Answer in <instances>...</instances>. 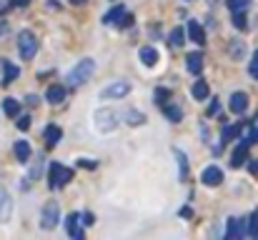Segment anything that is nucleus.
<instances>
[{
    "label": "nucleus",
    "instance_id": "obj_17",
    "mask_svg": "<svg viewBox=\"0 0 258 240\" xmlns=\"http://www.w3.org/2000/svg\"><path fill=\"white\" fill-rule=\"evenodd\" d=\"M186 68H188L193 75H198V73L203 70V55H201V53H188V55H186Z\"/></svg>",
    "mask_w": 258,
    "mask_h": 240
},
{
    "label": "nucleus",
    "instance_id": "obj_9",
    "mask_svg": "<svg viewBox=\"0 0 258 240\" xmlns=\"http://www.w3.org/2000/svg\"><path fill=\"white\" fill-rule=\"evenodd\" d=\"M201 180L206 183V185H220V183H223V170H220L218 165H208L203 173H201Z\"/></svg>",
    "mask_w": 258,
    "mask_h": 240
},
{
    "label": "nucleus",
    "instance_id": "obj_27",
    "mask_svg": "<svg viewBox=\"0 0 258 240\" xmlns=\"http://www.w3.org/2000/svg\"><path fill=\"white\" fill-rule=\"evenodd\" d=\"M238 133H241V128H238V125H226V128H223V135H220V138H223V143H231Z\"/></svg>",
    "mask_w": 258,
    "mask_h": 240
},
{
    "label": "nucleus",
    "instance_id": "obj_25",
    "mask_svg": "<svg viewBox=\"0 0 258 240\" xmlns=\"http://www.w3.org/2000/svg\"><path fill=\"white\" fill-rule=\"evenodd\" d=\"M163 115L171 120V123H180L183 110H180V108H175V105H163Z\"/></svg>",
    "mask_w": 258,
    "mask_h": 240
},
{
    "label": "nucleus",
    "instance_id": "obj_29",
    "mask_svg": "<svg viewBox=\"0 0 258 240\" xmlns=\"http://www.w3.org/2000/svg\"><path fill=\"white\" fill-rule=\"evenodd\" d=\"M128 123L130 125H143L145 123V115L138 113V110H128Z\"/></svg>",
    "mask_w": 258,
    "mask_h": 240
},
{
    "label": "nucleus",
    "instance_id": "obj_14",
    "mask_svg": "<svg viewBox=\"0 0 258 240\" xmlns=\"http://www.w3.org/2000/svg\"><path fill=\"white\" fill-rule=\"evenodd\" d=\"M15 160H18V163H28V160H30V143L28 140H15Z\"/></svg>",
    "mask_w": 258,
    "mask_h": 240
},
{
    "label": "nucleus",
    "instance_id": "obj_40",
    "mask_svg": "<svg viewBox=\"0 0 258 240\" xmlns=\"http://www.w3.org/2000/svg\"><path fill=\"white\" fill-rule=\"evenodd\" d=\"M248 73H251L253 78H258V63H251V68H248Z\"/></svg>",
    "mask_w": 258,
    "mask_h": 240
},
{
    "label": "nucleus",
    "instance_id": "obj_18",
    "mask_svg": "<svg viewBox=\"0 0 258 240\" xmlns=\"http://www.w3.org/2000/svg\"><path fill=\"white\" fill-rule=\"evenodd\" d=\"M45 100L53 103V105L63 103V100H65V88H63V85H50V88L45 90Z\"/></svg>",
    "mask_w": 258,
    "mask_h": 240
},
{
    "label": "nucleus",
    "instance_id": "obj_43",
    "mask_svg": "<svg viewBox=\"0 0 258 240\" xmlns=\"http://www.w3.org/2000/svg\"><path fill=\"white\" fill-rule=\"evenodd\" d=\"M251 63H258V50L253 53V60H251Z\"/></svg>",
    "mask_w": 258,
    "mask_h": 240
},
{
    "label": "nucleus",
    "instance_id": "obj_39",
    "mask_svg": "<svg viewBox=\"0 0 258 240\" xmlns=\"http://www.w3.org/2000/svg\"><path fill=\"white\" fill-rule=\"evenodd\" d=\"M251 160V158H248ZM248 170L251 173H258V160H251V163H248Z\"/></svg>",
    "mask_w": 258,
    "mask_h": 240
},
{
    "label": "nucleus",
    "instance_id": "obj_38",
    "mask_svg": "<svg viewBox=\"0 0 258 240\" xmlns=\"http://www.w3.org/2000/svg\"><path fill=\"white\" fill-rule=\"evenodd\" d=\"M81 165H83V168H90V170L95 168V163H93V160H88V158H83V160H81Z\"/></svg>",
    "mask_w": 258,
    "mask_h": 240
},
{
    "label": "nucleus",
    "instance_id": "obj_1",
    "mask_svg": "<svg viewBox=\"0 0 258 240\" xmlns=\"http://www.w3.org/2000/svg\"><path fill=\"white\" fill-rule=\"evenodd\" d=\"M93 73H95V60H93V58H83V60L76 63V68L68 73V83H70L73 88H78V85L88 83Z\"/></svg>",
    "mask_w": 258,
    "mask_h": 240
},
{
    "label": "nucleus",
    "instance_id": "obj_41",
    "mask_svg": "<svg viewBox=\"0 0 258 240\" xmlns=\"http://www.w3.org/2000/svg\"><path fill=\"white\" fill-rule=\"evenodd\" d=\"M28 105H38V98H35V95H28Z\"/></svg>",
    "mask_w": 258,
    "mask_h": 240
},
{
    "label": "nucleus",
    "instance_id": "obj_42",
    "mask_svg": "<svg viewBox=\"0 0 258 240\" xmlns=\"http://www.w3.org/2000/svg\"><path fill=\"white\" fill-rule=\"evenodd\" d=\"M73 5H83V3H88V0H70Z\"/></svg>",
    "mask_w": 258,
    "mask_h": 240
},
{
    "label": "nucleus",
    "instance_id": "obj_28",
    "mask_svg": "<svg viewBox=\"0 0 258 240\" xmlns=\"http://www.w3.org/2000/svg\"><path fill=\"white\" fill-rule=\"evenodd\" d=\"M226 5L231 13H238V10H246L248 8V0H226Z\"/></svg>",
    "mask_w": 258,
    "mask_h": 240
},
{
    "label": "nucleus",
    "instance_id": "obj_35",
    "mask_svg": "<svg viewBox=\"0 0 258 240\" xmlns=\"http://www.w3.org/2000/svg\"><path fill=\"white\" fill-rule=\"evenodd\" d=\"M218 110H220V103H218V100H213V103L208 105V110H206V115H215Z\"/></svg>",
    "mask_w": 258,
    "mask_h": 240
},
{
    "label": "nucleus",
    "instance_id": "obj_20",
    "mask_svg": "<svg viewBox=\"0 0 258 240\" xmlns=\"http://www.w3.org/2000/svg\"><path fill=\"white\" fill-rule=\"evenodd\" d=\"M191 93H193V98H196V100H206V98L211 95V88H208L206 80H196L193 88H191Z\"/></svg>",
    "mask_w": 258,
    "mask_h": 240
},
{
    "label": "nucleus",
    "instance_id": "obj_4",
    "mask_svg": "<svg viewBox=\"0 0 258 240\" xmlns=\"http://www.w3.org/2000/svg\"><path fill=\"white\" fill-rule=\"evenodd\" d=\"M93 120H95V128L100 133H110V130H116V125H118V115H116V110H110V108L95 110Z\"/></svg>",
    "mask_w": 258,
    "mask_h": 240
},
{
    "label": "nucleus",
    "instance_id": "obj_15",
    "mask_svg": "<svg viewBox=\"0 0 258 240\" xmlns=\"http://www.w3.org/2000/svg\"><path fill=\"white\" fill-rule=\"evenodd\" d=\"M243 223L241 218H228V228H226V238L233 240V238H241L243 235Z\"/></svg>",
    "mask_w": 258,
    "mask_h": 240
},
{
    "label": "nucleus",
    "instance_id": "obj_6",
    "mask_svg": "<svg viewBox=\"0 0 258 240\" xmlns=\"http://www.w3.org/2000/svg\"><path fill=\"white\" fill-rule=\"evenodd\" d=\"M128 93H130V83H128V80H118V83L103 88L100 95H103L105 100H118V98H126Z\"/></svg>",
    "mask_w": 258,
    "mask_h": 240
},
{
    "label": "nucleus",
    "instance_id": "obj_24",
    "mask_svg": "<svg viewBox=\"0 0 258 240\" xmlns=\"http://www.w3.org/2000/svg\"><path fill=\"white\" fill-rule=\"evenodd\" d=\"M173 155L178 158V168H180V178L186 180L188 178V160H186V153L183 150H178V148H173Z\"/></svg>",
    "mask_w": 258,
    "mask_h": 240
},
{
    "label": "nucleus",
    "instance_id": "obj_12",
    "mask_svg": "<svg viewBox=\"0 0 258 240\" xmlns=\"http://www.w3.org/2000/svg\"><path fill=\"white\" fill-rule=\"evenodd\" d=\"M228 108L236 113V115H241V113H246V108H248V95L246 93H233L231 95V103H228Z\"/></svg>",
    "mask_w": 258,
    "mask_h": 240
},
{
    "label": "nucleus",
    "instance_id": "obj_19",
    "mask_svg": "<svg viewBox=\"0 0 258 240\" xmlns=\"http://www.w3.org/2000/svg\"><path fill=\"white\" fill-rule=\"evenodd\" d=\"M43 138H45L48 148H53V145H58V143H60V138H63V130H60L58 125H48V128H45V133H43Z\"/></svg>",
    "mask_w": 258,
    "mask_h": 240
},
{
    "label": "nucleus",
    "instance_id": "obj_2",
    "mask_svg": "<svg viewBox=\"0 0 258 240\" xmlns=\"http://www.w3.org/2000/svg\"><path fill=\"white\" fill-rule=\"evenodd\" d=\"M70 180H73V170L70 168H65L63 163H50V168H48V185L53 190L68 185Z\"/></svg>",
    "mask_w": 258,
    "mask_h": 240
},
{
    "label": "nucleus",
    "instance_id": "obj_30",
    "mask_svg": "<svg viewBox=\"0 0 258 240\" xmlns=\"http://www.w3.org/2000/svg\"><path fill=\"white\" fill-rule=\"evenodd\" d=\"M233 28H238V30H246V28H248V23H246V15H243V10L233 13Z\"/></svg>",
    "mask_w": 258,
    "mask_h": 240
},
{
    "label": "nucleus",
    "instance_id": "obj_36",
    "mask_svg": "<svg viewBox=\"0 0 258 240\" xmlns=\"http://www.w3.org/2000/svg\"><path fill=\"white\" fill-rule=\"evenodd\" d=\"M81 220H83V225H93V223H95L93 213H83V215H81Z\"/></svg>",
    "mask_w": 258,
    "mask_h": 240
},
{
    "label": "nucleus",
    "instance_id": "obj_21",
    "mask_svg": "<svg viewBox=\"0 0 258 240\" xmlns=\"http://www.w3.org/2000/svg\"><path fill=\"white\" fill-rule=\"evenodd\" d=\"M183 43H186V30H183V28H173L171 35H168V45L171 48H180Z\"/></svg>",
    "mask_w": 258,
    "mask_h": 240
},
{
    "label": "nucleus",
    "instance_id": "obj_13",
    "mask_svg": "<svg viewBox=\"0 0 258 240\" xmlns=\"http://www.w3.org/2000/svg\"><path fill=\"white\" fill-rule=\"evenodd\" d=\"M158 50L153 48V45H145V48H140V63L145 65V68H153L156 63H158Z\"/></svg>",
    "mask_w": 258,
    "mask_h": 240
},
{
    "label": "nucleus",
    "instance_id": "obj_10",
    "mask_svg": "<svg viewBox=\"0 0 258 240\" xmlns=\"http://www.w3.org/2000/svg\"><path fill=\"white\" fill-rule=\"evenodd\" d=\"M65 230H68L70 238H76V240L83 238V230H81V215H78V213H70V215L65 218Z\"/></svg>",
    "mask_w": 258,
    "mask_h": 240
},
{
    "label": "nucleus",
    "instance_id": "obj_23",
    "mask_svg": "<svg viewBox=\"0 0 258 240\" xmlns=\"http://www.w3.org/2000/svg\"><path fill=\"white\" fill-rule=\"evenodd\" d=\"M228 55H231L233 60H241V58L246 55V45H243V40H231V43H228Z\"/></svg>",
    "mask_w": 258,
    "mask_h": 240
},
{
    "label": "nucleus",
    "instance_id": "obj_33",
    "mask_svg": "<svg viewBox=\"0 0 258 240\" xmlns=\"http://www.w3.org/2000/svg\"><path fill=\"white\" fill-rule=\"evenodd\" d=\"M18 128H20V130H28V128H30V115H20V118H18Z\"/></svg>",
    "mask_w": 258,
    "mask_h": 240
},
{
    "label": "nucleus",
    "instance_id": "obj_34",
    "mask_svg": "<svg viewBox=\"0 0 258 240\" xmlns=\"http://www.w3.org/2000/svg\"><path fill=\"white\" fill-rule=\"evenodd\" d=\"M41 168H43V158H38V160H35V168H33L30 178H38V175H41Z\"/></svg>",
    "mask_w": 258,
    "mask_h": 240
},
{
    "label": "nucleus",
    "instance_id": "obj_26",
    "mask_svg": "<svg viewBox=\"0 0 258 240\" xmlns=\"http://www.w3.org/2000/svg\"><path fill=\"white\" fill-rule=\"evenodd\" d=\"M3 110H5L10 118H15V115L20 113V103H18L15 98H5V100H3Z\"/></svg>",
    "mask_w": 258,
    "mask_h": 240
},
{
    "label": "nucleus",
    "instance_id": "obj_16",
    "mask_svg": "<svg viewBox=\"0 0 258 240\" xmlns=\"http://www.w3.org/2000/svg\"><path fill=\"white\" fill-rule=\"evenodd\" d=\"M18 75H20V68L13 65L10 60H3V85H10Z\"/></svg>",
    "mask_w": 258,
    "mask_h": 240
},
{
    "label": "nucleus",
    "instance_id": "obj_3",
    "mask_svg": "<svg viewBox=\"0 0 258 240\" xmlns=\"http://www.w3.org/2000/svg\"><path fill=\"white\" fill-rule=\"evenodd\" d=\"M18 50H20V58L23 60H33L35 53H38V40L30 30H20L18 33Z\"/></svg>",
    "mask_w": 258,
    "mask_h": 240
},
{
    "label": "nucleus",
    "instance_id": "obj_11",
    "mask_svg": "<svg viewBox=\"0 0 258 240\" xmlns=\"http://www.w3.org/2000/svg\"><path fill=\"white\" fill-rule=\"evenodd\" d=\"M188 38L196 45H206V30L198 20H188Z\"/></svg>",
    "mask_w": 258,
    "mask_h": 240
},
{
    "label": "nucleus",
    "instance_id": "obj_22",
    "mask_svg": "<svg viewBox=\"0 0 258 240\" xmlns=\"http://www.w3.org/2000/svg\"><path fill=\"white\" fill-rule=\"evenodd\" d=\"M123 15H126V5H116L110 13H105V18H103V23L105 25H113V23H121L123 20Z\"/></svg>",
    "mask_w": 258,
    "mask_h": 240
},
{
    "label": "nucleus",
    "instance_id": "obj_5",
    "mask_svg": "<svg viewBox=\"0 0 258 240\" xmlns=\"http://www.w3.org/2000/svg\"><path fill=\"white\" fill-rule=\"evenodd\" d=\"M58 223H60V208H58L55 200H50V203L43 205V213H41V228H43V230H53Z\"/></svg>",
    "mask_w": 258,
    "mask_h": 240
},
{
    "label": "nucleus",
    "instance_id": "obj_31",
    "mask_svg": "<svg viewBox=\"0 0 258 240\" xmlns=\"http://www.w3.org/2000/svg\"><path fill=\"white\" fill-rule=\"evenodd\" d=\"M153 98H156L158 103H166V100L171 98V90H168V88H156V90H153Z\"/></svg>",
    "mask_w": 258,
    "mask_h": 240
},
{
    "label": "nucleus",
    "instance_id": "obj_37",
    "mask_svg": "<svg viewBox=\"0 0 258 240\" xmlns=\"http://www.w3.org/2000/svg\"><path fill=\"white\" fill-rule=\"evenodd\" d=\"M28 3H30V0H10V5H13V8H25Z\"/></svg>",
    "mask_w": 258,
    "mask_h": 240
},
{
    "label": "nucleus",
    "instance_id": "obj_8",
    "mask_svg": "<svg viewBox=\"0 0 258 240\" xmlns=\"http://www.w3.org/2000/svg\"><path fill=\"white\" fill-rule=\"evenodd\" d=\"M248 145H251V143H248L246 138L236 145V150H233V155H231V168H241L246 160H248Z\"/></svg>",
    "mask_w": 258,
    "mask_h": 240
},
{
    "label": "nucleus",
    "instance_id": "obj_7",
    "mask_svg": "<svg viewBox=\"0 0 258 240\" xmlns=\"http://www.w3.org/2000/svg\"><path fill=\"white\" fill-rule=\"evenodd\" d=\"M10 215H13V198L3 185H0V223H8Z\"/></svg>",
    "mask_w": 258,
    "mask_h": 240
},
{
    "label": "nucleus",
    "instance_id": "obj_32",
    "mask_svg": "<svg viewBox=\"0 0 258 240\" xmlns=\"http://www.w3.org/2000/svg\"><path fill=\"white\" fill-rule=\"evenodd\" d=\"M248 235H258V213H253L251 215V223H248Z\"/></svg>",
    "mask_w": 258,
    "mask_h": 240
}]
</instances>
